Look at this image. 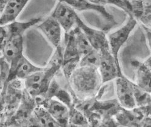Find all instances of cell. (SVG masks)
<instances>
[{
    "instance_id": "1",
    "label": "cell",
    "mask_w": 151,
    "mask_h": 127,
    "mask_svg": "<svg viewBox=\"0 0 151 127\" xmlns=\"http://www.w3.org/2000/svg\"><path fill=\"white\" fill-rule=\"evenodd\" d=\"M55 50L46 66L23 80L25 91L34 99L45 95L55 75L62 68L63 46L61 44Z\"/></svg>"
},
{
    "instance_id": "2",
    "label": "cell",
    "mask_w": 151,
    "mask_h": 127,
    "mask_svg": "<svg viewBox=\"0 0 151 127\" xmlns=\"http://www.w3.org/2000/svg\"><path fill=\"white\" fill-rule=\"evenodd\" d=\"M73 97L85 100L96 96L102 82L98 68L78 66L67 82Z\"/></svg>"
},
{
    "instance_id": "3",
    "label": "cell",
    "mask_w": 151,
    "mask_h": 127,
    "mask_svg": "<svg viewBox=\"0 0 151 127\" xmlns=\"http://www.w3.org/2000/svg\"><path fill=\"white\" fill-rule=\"evenodd\" d=\"M24 92L23 80L14 79L7 82L1 93L4 106V120L2 126L15 114L20 106Z\"/></svg>"
},
{
    "instance_id": "4",
    "label": "cell",
    "mask_w": 151,
    "mask_h": 127,
    "mask_svg": "<svg viewBox=\"0 0 151 127\" xmlns=\"http://www.w3.org/2000/svg\"><path fill=\"white\" fill-rule=\"evenodd\" d=\"M81 56L76 44L72 30L65 33L62 70L66 80H69L74 71L79 66Z\"/></svg>"
},
{
    "instance_id": "5",
    "label": "cell",
    "mask_w": 151,
    "mask_h": 127,
    "mask_svg": "<svg viewBox=\"0 0 151 127\" xmlns=\"http://www.w3.org/2000/svg\"><path fill=\"white\" fill-rule=\"evenodd\" d=\"M137 24V20L134 18H129L128 21L118 30L107 35L110 50L114 57L116 62L119 64L118 54L121 47L127 41Z\"/></svg>"
},
{
    "instance_id": "6",
    "label": "cell",
    "mask_w": 151,
    "mask_h": 127,
    "mask_svg": "<svg viewBox=\"0 0 151 127\" xmlns=\"http://www.w3.org/2000/svg\"><path fill=\"white\" fill-rule=\"evenodd\" d=\"M100 62L98 70L101 77L102 84L106 83L123 75L120 65L112 55L110 49L99 52Z\"/></svg>"
},
{
    "instance_id": "7",
    "label": "cell",
    "mask_w": 151,
    "mask_h": 127,
    "mask_svg": "<svg viewBox=\"0 0 151 127\" xmlns=\"http://www.w3.org/2000/svg\"><path fill=\"white\" fill-rule=\"evenodd\" d=\"M37 105H42L48 110L60 126H68L70 109L67 106L55 99H35Z\"/></svg>"
},
{
    "instance_id": "8",
    "label": "cell",
    "mask_w": 151,
    "mask_h": 127,
    "mask_svg": "<svg viewBox=\"0 0 151 127\" xmlns=\"http://www.w3.org/2000/svg\"><path fill=\"white\" fill-rule=\"evenodd\" d=\"M51 15L59 23L65 33L70 32L77 26L79 15L73 8L64 2L58 1Z\"/></svg>"
},
{
    "instance_id": "9",
    "label": "cell",
    "mask_w": 151,
    "mask_h": 127,
    "mask_svg": "<svg viewBox=\"0 0 151 127\" xmlns=\"http://www.w3.org/2000/svg\"><path fill=\"white\" fill-rule=\"evenodd\" d=\"M134 82H132L124 75L115 79V90L118 102L126 109H132L136 107L134 93Z\"/></svg>"
},
{
    "instance_id": "10",
    "label": "cell",
    "mask_w": 151,
    "mask_h": 127,
    "mask_svg": "<svg viewBox=\"0 0 151 127\" xmlns=\"http://www.w3.org/2000/svg\"><path fill=\"white\" fill-rule=\"evenodd\" d=\"M77 26L86 36L92 47L94 50L100 52L102 50L110 49L107 35L103 31L88 26L79 17L77 18Z\"/></svg>"
},
{
    "instance_id": "11",
    "label": "cell",
    "mask_w": 151,
    "mask_h": 127,
    "mask_svg": "<svg viewBox=\"0 0 151 127\" xmlns=\"http://www.w3.org/2000/svg\"><path fill=\"white\" fill-rule=\"evenodd\" d=\"M43 67L34 65L23 55L16 62L9 65L7 82L14 79L24 80L31 74L42 70Z\"/></svg>"
},
{
    "instance_id": "12",
    "label": "cell",
    "mask_w": 151,
    "mask_h": 127,
    "mask_svg": "<svg viewBox=\"0 0 151 127\" xmlns=\"http://www.w3.org/2000/svg\"><path fill=\"white\" fill-rule=\"evenodd\" d=\"M38 24L37 28L54 48L62 44L63 29L54 17L50 15Z\"/></svg>"
},
{
    "instance_id": "13",
    "label": "cell",
    "mask_w": 151,
    "mask_h": 127,
    "mask_svg": "<svg viewBox=\"0 0 151 127\" xmlns=\"http://www.w3.org/2000/svg\"><path fill=\"white\" fill-rule=\"evenodd\" d=\"M23 35H16L11 37L4 44L1 56L9 65H12L23 57Z\"/></svg>"
},
{
    "instance_id": "14",
    "label": "cell",
    "mask_w": 151,
    "mask_h": 127,
    "mask_svg": "<svg viewBox=\"0 0 151 127\" xmlns=\"http://www.w3.org/2000/svg\"><path fill=\"white\" fill-rule=\"evenodd\" d=\"M70 6L76 11L83 12L93 11L99 13L109 23H115L113 16L107 11L104 6H99L90 3L88 0H58Z\"/></svg>"
},
{
    "instance_id": "15",
    "label": "cell",
    "mask_w": 151,
    "mask_h": 127,
    "mask_svg": "<svg viewBox=\"0 0 151 127\" xmlns=\"http://www.w3.org/2000/svg\"><path fill=\"white\" fill-rule=\"evenodd\" d=\"M30 0H9L0 14V26H3L16 21Z\"/></svg>"
},
{
    "instance_id": "16",
    "label": "cell",
    "mask_w": 151,
    "mask_h": 127,
    "mask_svg": "<svg viewBox=\"0 0 151 127\" xmlns=\"http://www.w3.org/2000/svg\"><path fill=\"white\" fill-rule=\"evenodd\" d=\"M132 65L135 70V84L151 94V70L144 62L136 60L132 61Z\"/></svg>"
},
{
    "instance_id": "17",
    "label": "cell",
    "mask_w": 151,
    "mask_h": 127,
    "mask_svg": "<svg viewBox=\"0 0 151 127\" xmlns=\"http://www.w3.org/2000/svg\"><path fill=\"white\" fill-rule=\"evenodd\" d=\"M31 126H60L45 107L37 105L32 112Z\"/></svg>"
},
{
    "instance_id": "18",
    "label": "cell",
    "mask_w": 151,
    "mask_h": 127,
    "mask_svg": "<svg viewBox=\"0 0 151 127\" xmlns=\"http://www.w3.org/2000/svg\"><path fill=\"white\" fill-rule=\"evenodd\" d=\"M72 31L74 37L78 51L82 58L83 56L90 52L93 48L88 42L86 36L85 35L83 32L78 26H76Z\"/></svg>"
},
{
    "instance_id": "19",
    "label": "cell",
    "mask_w": 151,
    "mask_h": 127,
    "mask_svg": "<svg viewBox=\"0 0 151 127\" xmlns=\"http://www.w3.org/2000/svg\"><path fill=\"white\" fill-rule=\"evenodd\" d=\"M70 109L68 126H88V121L85 114L73 104Z\"/></svg>"
},
{
    "instance_id": "20",
    "label": "cell",
    "mask_w": 151,
    "mask_h": 127,
    "mask_svg": "<svg viewBox=\"0 0 151 127\" xmlns=\"http://www.w3.org/2000/svg\"><path fill=\"white\" fill-rule=\"evenodd\" d=\"M133 5V17L138 19L151 14V0H137L132 1Z\"/></svg>"
},
{
    "instance_id": "21",
    "label": "cell",
    "mask_w": 151,
    "mask_h": 127,
    "mask_svg": "<svg viewBox=\"0 0 151 127\" xmlns=\"http://www.w3.org/2000/svg\"><path fill=\"white\" fill-rule=\"evenodd\" d=\"M99 62V52L93 49L90 52L81 58L79 66H90L98 68Z\"/></svg>"
},
{
    "instance_id": "22",
    "label": "cell",
    "mask_w": 151,
    "mask_h": 127,
    "mask_svg": "<svg viewBox=\"0 0 151 127\" xmlns=\"http://www.w3.org/2000/svg\"><path fill=\"white\" fill-rule=\"evenodd\" d=\"M134 93L136 106H143L151 104V94L141 89L135 82Z\"/></svg>"
},
{
    "instance_id": "23",
    "label": "cell",
    "mask_w": 151,
    "mask_h": 127,
    "mask_svg": "<svg viewBox=\"0 0 151 127\" xmlns=\"http://www.w3.org/2000/svg\"><path fill=\"white\" fill-rule=\"evenodd\" d=\"M106 1L107 4L113 5L122 10L128 15L129 18H134L133 5L131 0H106Z\"/></svg>"
},
{
    "instance_id": "24",
    "label": "cell",
    "mask_w": 151,
    "mask_h": 127,
    "mask_svg": "<svg viewBox=\"0 0 151 127\" xmlns=\"http://www.w3.org/2000/svg\"><path fill=\"white\" fill-rule=\"evenodd\" d=\"M9 71V63L2 56H0V94L3 91L7 82Z\"/></svg>"
},
{
    "instance_id": "25",
    "label": "cell",
    "mask_w": 151,
    "mask_h": 127,
    "mask_svg": "<svg viewBox=\"0 0 151 127\" xmlns=\"http://www.w3.org/2000/svg\"><path fill=\"white\" fill-rule=\"evenodd\" d=\"M138 21L141 23V25L151 29V14L140 18Z\"/></svg>"
},
{
    "instance_id": "26",
    "label": "cell",
    "mask_w": 151,
    "mask_h": 127,
    "mask_svg": "<svg viewBox=\"0 0 151 127\" xmlns=\"http://www.w3.org/2000/svg\"><path fill=\"white\" fill-rule=\"evenodd\" d=\"M142 27L144 29V31L146 35V40L147 42V44L150 48V50L151 51V29L148 28L143 25H142Z\"/></svg>"
},
{
    "instance_id": "27",
    "label": "cell",
    "mask_w": 151,
    "mask_h": 127,
    "mask_svg": "<svg viewBox=\"0 0 151 127\" xmlns=\"http://www.w3.org/2000/svg\"><path fill=\"white\" fill-rule=\"evenodd\" d=\"M88 1L95 5H99V6H104L107 4L106 0H88Z\"/></svg>"
},
{
    "instance_id": "28",
    "label": "cell",
    "mask_w": 151,
    "mask_h": 127,
    "mask_svg": "<svg viewBox=\"0 0 151 127\" xmlns=\"http://www.w3.org/2000/svg\"><path fill=\"white\" fill-rule=\"evenodd\" d=\"M9 0H0V12L1 13Z\"/></svg>"
},
{
    "instance_id": "29",
    "label": "cell",
    "mask_w": 151,
    "mask_h": 127,
    "mask_svg": "<svg viewBox=\"0 0 151 127\" xmlns=\"http://www.w3.org/2000/svg\"><path fill=\"white\" fill-rule=\"evenodd\" d=\"M144 63L151 70V55L147 58V60Z\"/></svg>"
},
{
    "instance_id": "30",
    "label": "cell",
    "mask_w": 151,
    "mask_h": 127,
    "mask_svg": "<svg viewBox=\"0 0 151 127\" xmlns=\"http://www.w3.org/2000/svg\"><path fill=\"white\" fill-rule=\"evenodd\" d=\"M1 55H2V54H1V52L0 51V56H1Z\"/></svg>"
},
{
    "instance_id": "31",
    "label": "cell",
    "mask_w": 151,
    "mask_h": 127,
    "mask_svg": "<svg viewBox=\"0 0 151 127\" xmlns=\"http://www.w3.org/2000/svg\"><path fill=\"white\" fill-rule=\"evenodd\" d=\"M131 1H137V0H131Z\"/></svg>"
},
{
    "instance_id": "32",
    "label": "cell",
    "mask_w": 151,
    "mask_h": 127,
    "mask_svg": "<svg viewBox=\"0 0 151 127\" xmlns=\"http://www.w3.org/2000/svg\"><path fill=\"white\" fill-rule=\"evenodd\" d=\"M0 14H1V12H0Z\"/></svg>"
}]
</instances>
